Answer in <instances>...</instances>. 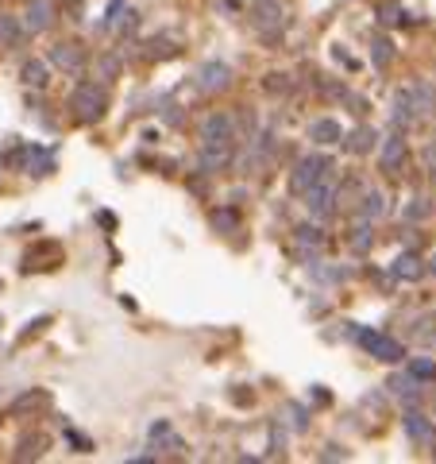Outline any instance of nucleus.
Segmentation results:
<instances>
[{
  "label": "nucleus",
  "instance_id": "obj_1",
  "mask_svg": "<svg viewBox=\"0 0 436 464\" xmlns=\"http://www.w3.org/2000/svg\"><path fill=\"white\" fill-rule=\"evenodd\" d=\"M105 89L97 85V81H81L78 89H74V97H70V109H74V117L81 120V124H93V120L105 117Z\"/></svg>",
  "mask_w": 436,
  "mask_h": 464
},
{
  "label": "nucleus",
  "instance_id": "obj_2",
  "mask_svg": "<svg viewBox=\"0 0 436 464\" xmlns=\"http://www.w3.org/2000/svg\"><path fill=\"white\" fill-rule=\"evenodd\" d=\"M286 23H290V12H286L282 0H255L251 4V28L259 31V35L274 39V35L286 31Z\"/></svg>",
  "mask_w": 436,
  "mask_h": 464
},
{
  "label": "nucleus",
  "instance_id": "obj_3",
  "mask_svg": "<svg viewBox=\"0 0 436 464\" xmlns=\"http://www.w3.org/2000/svg\"><path fill=\"white\" fill-rule=\"evenodd\" d=\"M329 170H332L329 155H305L298 167H293V174H290V190H293V194H309V190L317 186Z\"/></svg>",
  "mask_w": 436,
  "mask_h": 464
},
{
  "label": "nucleus",
  "instance_id": "obj_4",
  "mask_svg": "<svg viewBox=\"0 0 436 464\" xmlns=\"http://www.w3.org/2000/svg\"><path fill=\"white\" fill-rule=\"evenodd\" d=\"M201 143L205 148H232L236 143V120L228 112H213L201 124Z\"/></svg>",
  "mask_w": 436,
  "mask_h": 464
},
{
  "label": "nucleus",
  "instance_id": "obj_5",
  "mask_svg": "<svg viewBox=\"0 0 436 464\" xmlns=\"http://www.w3.org/2000/svg\"><path fill=\"white\" fill-rule=\"evenodd\" d=\"M359 345L367 348L375 360H382V364H397V360L406 356V348L397 345L394 336H386V333H371V329H359Z\"/></svg>",
  "mask_w": 436,
  "mask_h": 464
},
{
  "label": "nucleus",
  "instance_id": "obj_6",
  "mask_svg": "<svg viewBox=\"0 0 436 464\" xmlns=\"http://www.w3.org/2000/svg\"><path fill=\"white\" fill-rule=\"evenodd\" d=\"M336 194H340L336 182H332V178L324 174V178L317 182V186H313L309 194H305V198H309L305 205H309V213H313L317 221H324V217H332V209H336Z\"/></svg>",
  "mask_w": 436,
  "mask_h": 464
},
{
  "label": "nucleus",
  "instance_id": "obj_7",
  "mask_svg": "<svg viewBox=\"0 0 436 464\" xmlns=\"http://www.w3.org/2000/svg\"><path fill=\"white\" fill-rule=\"evenodd\" d=\"M232 85V70L224 66V62H205L197 70V89L201 93H220V89Z\"/></svg>",
  "mask_w": 436,
  "mask_h": 464
},
{
  "label": "nucleus",
  "instance_id": "obj_8",
  "mask_svg": "<svg viewBox=\"0 0 436 464\" xmlns=\"http://www.w3.org/2000/svg\"><path fill=\"white\" fill-rule=\"evenodd\" d=\"M50 62L66 74H81L85 70V50L78 43H59V47H50Z\"/></svg>",
  "mask_w": 436,
  "mask_h": 464
},
{
  "label": "nucleus",
  "instance_id": "obj_9",
  "mask_svg": "<svg viewBox=\"0 0 436 464\" xmlns=\"http://www.w3.org/2000/svg\"><path fill=\"white\" fill-rule=\"evenodd\" d=\"M402 163H406V139H402V132H394V136H386V143L378 151V167L386 170V174H397Z\"/></svg>",
  "mask_w": 436,
  "mask_h": 464
},
{
  "label": "nucleus",
  "instance_id": "obj_10",
  "mask_svg": "<svg viewBox=\"0 0 436 464\" xmlns=\"http://www.w3.org/2000/svg\"><path fill=\"white\" fill-rule=\"evenodd\" d=\"M50 23H54L50 0H28V8H23V28L28 31H47Z\"/></svg>",
  "mask_w": 436,
  "mask_h": 464
},
{
  "label": "nucleus",
  "instance_id": "obj_11",
  "mask_svg": "<svg viewBox=\"0 0 436 464\" xmlns=\"http://www.w3.org/2000/svg\"><path fill=\"white\" fill-rule=\"evenodd\" d=\"M309 139L320 143V148H332V143H344V132H340V124L332 117H320L309 124Z\"/></svg>",
  "mask_w": 436,
  "mask_h": 464
},
{
  "label": "nucleus",
  "instance_id": "obj_12",
  "mask_svg": "<svg viewBox=\"0 0 436 464\" xmlns=\"http://www.w3.org/2000/svg\"><path fill=\"white\" fill-rule=\"evenodd\" d=\"M402 425H406V434H409V441L413 445H428L433 441V425H428V418L425 414H417V410H406V418H402Z\"/></svg>",
  "mask_w": 436,
  "mask_h": 464
},
{
  "label": "nucleus",
  "instance_id": "obj_13",
  "mask_svg": "<svg viewBox=\"0 0 436 464\" xmlns=\"http://www.w3.org/2000/svg\"><path fill=\"white\" fill-rule=\"evenodd\" d=\"M298 252H301V259H313L320 252V248H324V232H320V228H313V225H301L298 228Z\"/></svg>",
  "mask_w": 436,
  "mask_h": 464
},
{
  "label": "nucleus",
  "instance_id": "obj_14",
  "mask_svg": "<svg viewBox=\"0 0 436 464\" xmlns=\"http://www.w3.org/2000/svg\"><path fill=\"white\" fill-rule=\"evenodd\" d=\"M421 275H428V267L421 263L413 252H409V256H397V259H394V279H406V283H413V279H421Z\"/></svg>",
  "mask_w": 436,
  "mask_h": 464
},
{
  "label": "nucleus",
  "instance_id": "obj_15",
  "mask_svg": "<svg viewBox=\"0 0 436 464\" xmlns=\"http://www.w3.org/2000/svg\"><path fill=\"white\" fill-rule=\"evenodd\" d=\"M23 23L16 20V16H0V47L8 50V47H20V39H23Z\"/></svg>",
  "mask_w": 436,
  "mask_h": 464
},
{
  "label": "nucleus",
  "instance_id": "obj_16",
  "mask_svg": "<svg viewBox=\"0 0 436 464\" xmlns=\"http://www.w3.org/2000/svg\"><path fill=\"white\" fill-rule=\"evenodd\" d=\"M228 163H232V148H205V151H201V167L209 170V174L224 170Z\"/></svg>",
  "mask_w": 436,
  "mask_h": 464
},
{
  "label": "nucleus",
  "instance_id": "obj_17",
  "mask_svg": "<svg viewBox=\"0 0 436 464\" xmlns=\"http://www.w3.org/2000/svg\"><path fill=\"white\" fill-rule=\"evenodd\" d=\"M344 148H348L351 155H367V151L375 148V132H371V128H355L351 136H344Z\"/></svg>",
  "mask_w": 436,
  "mask_h": 464
},
{
  "label": "nucleus",
  "instance_id": "obj_18",
  "mask_svg": "<svg viewBox=\"0 0 436 464\" xmlns=\"http://www.w3.org/2000/svg\"><path fill=\"white\" fill-rule=\"evenodd\" d=\"M409 101H413V112H417V117H428V112H433V89H428L425 81L409 85Z\"/></svg>",
  "mask_w": 436,
  "mask_h": 464
},
{
  "label": "nucleus",
  "instance_id": "obj_19",
  "mask_svg": "<svg viewBox=\"0 0 436 464\" xmlns=\"http://www.w3.org/2000/svg\"><path fill=\"white\" fill-rule=\"evenodd\" d=\"M417 387H421V379H417L409 367H406V376L390 379V391H394V395H402V399H409V403H417Z\"/></svg>",
  "mask_w": 436,
  "mask_h": 464
},
{
  "label": "nucleus",
  "instance_id": "obj_20",
  "mask_svg": "<svg viewBox=\"0 0 436 464\" xmlns=\"http://www.w3.org/2000/svg\"><path fill=\"white\" fill-rule=\"evenodd\" d=\"M23 81H28V85H35V89H43V85H47V62L28 59V62H23Z\"/></svg>",
  "mask_w": 436,
  "mask_h": 464
},
{
  "label": "nucleus",
  "instance_id": "obj_21",
  "mask_svg": "<svg viewBox=\"0 0 436 464\" xmlns=\"http://www.w3.org/2000/svg\"><path fill=\"white\" fill-rule=\"evenodd\" d=\"M382 213H386V198H382L378 190H371L367 198H363V217L375 221V217H382Z\"/></svg>",
  "mask_w": 436,
  "mask_h": 464
},
{
  "label": "nucleus",
  "instance_id": "obj_22",
  "mask_svg": "<svg viewBox=\"0 0 436 464\" xmlns=\"http://www.w3.org/2000/svg\"><path fill=\"white\" fill-rule=\"evenodd\" d=\"M409 372H413V376L421 379V383H428V379H436V364H433V360H428V356H413V360H409Z\"/></svg>",
  "mask_w": 436,
  "mask_h": 464
},
{
  "label": "nucleus",
  "instance_id": "obj_23",
  "mask_svg": "<svg viewBox=\"0 0 436 464\" xmlns=\"http://www.w3.org/2000/svg\"><path fill=\"white\" fill-rule=\"evenodd\" d=\"M390 59H394V47H390V39H375V43H371V62H375L378 70L390 66Z\"/></svg>",
  "mask_w": 436,
  "mask_h": 464
},
{
  "label": "nucleus",
  "instance_id": "obj_24",
  "mask_svg": "<svg viewBox=\"0 0 436 464\" xmlns=\"http://www.w3.org/2000/svg\"><path fill=\"white\" fill-rule=\"evenodd\" d=\"M43 449H47V437H28V441H23V449L16 456H20V461H28V456H39Z\"/></svg>",
  "mask_w": 436,
  "mask_h": 464
},
{
  "label": "nucleus",
  "instance_id": "obj_25",
  "mask_svg": "<svg viewBox=\"0 0 436 464\" xmlns=\"http://www.w3.org/2000/svg\"><path fill=\"white\" fill-rule=\"evenodd\" d=\"M267 89L271 93H290L293 81H290V74H267Z\"/></svg>",
  "mask_w": 436,
  "mask_h": 464
},
{
  "label": "nucleus",
  "instance_id": "obj_26",
  "mask_svg": "<svg viewBox=\"0 0 436 464\" xmlns=\"http://www.w3.org/2000/svg\"><path fill=\"white\" fill-rule=\"evenodd\" d=\"M367 240H371V232H367V217H363V225H355V232H351V248H355V252H363V248H367Z\"/></svg>",
  "mask_w": 436,
  "mask_h": 464
},
{
  "label": "nucleus",
  "instance_id": "obj_27",
  "mask_svg": "<svg viewBox=\"0 0 436 464\" xmlns=\"http://www.w3.org/2000/svg\"><path fill=\"white\" fill-rule=\"evenodd\" d=\"M101 74H105V78H116V74H120V59L105 54V59H101Z\"/></svg>",
  "mask_w": 436,
  "mask_h": 464
},
{
  "label": "nucleus",
  "instance_id": "obj_28",
  "mask_svg": "<svg viewBox=\"0 0 436 464\" xmlns=\"http://www.w3.org/2000/svg\"><path fill=\"white\" fill-rule=\"evenodd\" d=\"M402 20V8L397 4H382V23H397Z\"/></svg>",
  "mask_w": 436,
  "mask_h": 464
},
{
  "label": "nucleus",
  "instance_id": "obj_29",
  "mask_svg": "<svg viewBox=\"0 0 436 464\" xmlns=\"http://www.w3.org/2000/svg\"><path fill=\"white\" fill-rule=\"evenodd\" d=\"M425 167L436 174V143H428V148H425Z\"/></svg>",
  "mask_w": 436,
  "mask_h": 464
},
{
  "label": "nucleus",
  "instance_id": "obj_30",
  "mask_svg": "<svg viewBox=\"0 0 436 464\" xmlns=\"http://www.w3.org/2000/svg\"><path fill=\"white\" fill-rule=\"evenodd\" d=\"M236 228V217H232V213H216V228Z\"/></svg>",
  "mask_w": 436,
  "mask_h": 464
},
{
  "label": "nucleus",
  "instance_id": "obj_31",
  "mask_svg": "<svg viewBox=\"0 0 436 464\" xmlns=\"http://www.w3.org/2000/svg\"><path fill=\"white\" fill-rule=\"evenodd\" d=\"M428 271H433V275H436V256H433V263H428Z\"/></svg>",
  "mask_w": 436,
  "mask_h": 464
}]
</instances>
